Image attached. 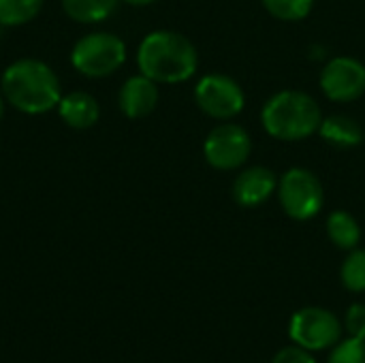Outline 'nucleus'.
<instances>
[{
  "mask_svg": "<svg viewBox=\"0 0 365 363\" xmlns=\"http://www.w3.org/2000/svg\"><path fill=\"white\" fill-rule=\"evenodd\" d=\"M160 101L158 83L145 77L143 73L130 75L118 92V107L128 120L148 118Z\"/></svg>",
  "mask_w": 365,
  "mask_h": 363,
  "instance_id": "obj_11",
  "label": "nucleus"
},
{
  "mask_svg": "<svg viewBox=\"0 0 365 363\" xmlns=\"http://www.w3.org/2000/svg\"><path fill=\"white\" fill-rule=\"evenodd\" d=\"M289 336L291 340L306 349V351H325L331 349L340 336H342V325L338 317L325 308H302L291 317L289 325Z\"/></svg>",
  "mask_w": 365,
  "mask_h": 363,
  "instance_id": "obj_8",
  "label": "nucleus"
},
{
  "mask_svg": "<svg viewBox=\"0 0 365 363\" xmlns=\"http://www.w3.org/2000/svg\"><path fill=\"white\" fill-rule=\"evenodd\" d=\"M278 180L280 178L269 167H261V165L242 167L233 180V188H231L233 201L240 208H248V210L259 208L276 195Z\"/></svg>",
  "mask_w": 365,
  "mask_h": 363,
  "instance_id": "obj_10",
  "label": "nucleus"
},
{
  "mask_svg": "<svg viewBox=\"0 0 365 363\" xmlns=\"http://www.w3.org/2000/svg\"><path fill=\"white\" fill-rule=\"evenodd\" d=\"M344 327L351 338L365 340V304H353L346 310V321Z\"/></svg>",
  "mask_w": 365,
  "mask_h": 363,
  "instance_id": "obj_20",
  "label": "nucleus"
},
{
  "mask_svg": "<svg viewBox=\"0 0 365 363\" xmlns=\"http://www.w3.org/2000/svg\"><path fill=\"white\" fill-rule=\"evenodd\" d=\"M43 4L45 0H0V26H24L41 13Z\"/></svg>",
  "mask_w": 365,
  "mask_h": 363,
  "instance_id": "obj_16",
  "label": "nucleus"
},
{
  "mask_svg": "<svg viewBox=\"0 0 365 363\" xmlns=\"http://www.w3.org/2000/svg\"><path fill=\"white\" fill-rule=\"evenodd\" d=\"M126 53V43L118 34L96 30L75 41L71 49V64L79 75L88 79H103L122 68Z\"/></svg>",
  "mask_w": 365,
  "mask_h": 363,
  "instance_id": "obj_4",
  "label": "nucleus"
},
{
  "mask_svg": "<svg viewBox=\"0 0 365 363\" xmlns=\"http://www.w3.org/2000/svg\"><path fill=\"white\" fill-rule=\"evenodd\" d=\"M4 105H6V101H4V96H2V92H0V120H2V116H4Z\"/></svg>",
  "mask_w": 365,
  "mask_h": 363,
  "instance_id": "obj_23",
  "label": "nucleus"
},
{
  "mask_svg": "<svg viewBox=\"0 0 365 363\" xmlns=\"http://www.w3.org/2000/svg\"><path fill=\"white\" fill-rule=\"evenodd\" d=\"M278 201L282 212L297 220L306 223L321 214L325 205V190L319 175L306 167H291L278 180Z\"/></svg>",
  "mask_w": 365,
  "mask_h": 363,
  "instance_id": "obj_5",
  "label": "nucleus"
},
{
  "mask_svg": "<svg viewBox=\"0 0 365 363\" xmlns=\"http://www.w3.org/2000/svg\"><path fill=\"white\" fill-rule=\"evenodd\" d=\"M0 92L6 105L19 113L43 116L58 107L62 98V83L47 62L19 58L2 71Z\"/></svg>",
  "mask_w": 365,
  "mask_h": 363,
  "instance_id": "obj_1",
  "label": "nucleus"
},
{
  "mask_svg": "<svg viewBox=\"0 0 365 363\" xmlns=\"http://www.w3.org/2000/svg\"><path fill=\"white\" fill-rule=\"evenodd\" d=\"M195 103L212 120L229 122L244 111V88L225 73H207L195 83Z\"/></svg>",
  "mask_w": 365,
  "mask_h": 363,
  "instance_id": "obj_7",
  "label": "nucleus"
},
{
  "mask_svg": "<svg viewBox=\"0 0 365 363\" xmlns=\"http://www.w3.org/2000/svg\"><path fill=\"white\" fill-rule=\"evenodd\" d=\"M122 0H60L62 11L75 24H101L107 21Z\"/></svg>",
  "mask_w": 365,
  "mask_h": 363,
  "instance_id": "obj_14",
  "label": "nucleus"
},
{
  "mask_svg": "<svg viewBox=\"0 0 365 363\" xmlns=\"http://www.w3.org/2000/svg\"><path fill=\"white\" fill-rule=\"evenodd\" d=\"M327 235L329 240L342 248V250H353L361 242V227L353 214L346 210H336L327 216Z\"/></svg>",
  "mask_w": 365,
  "mask_h": 363,
  "instance_id": "obj_15",
  "label": "nucleus"
},
{
  "mask_svg": "<svg viewBox=\"0 0 365 363\" xmlns=\"http://www.w3.org/2000/svg\"><path fill=\"white\" fill-rule=\"evenodd\" d=\"M340 280L344 289L353 293L365 291V248H353L340 267Z\"/></svg>",
  "mask_w": 365,
  "mask_h": 363,
  "instance_id": "obj_17",
  "label": "nucleus"
},
{
  "mask_svg": "<svg viewBox=\"0 0 365 363\" xmlns=\"http://www.w3.org/2000/svg\"><path fill=\"white\" fill-rule=\"evenodd\" d=\"M272 363H317V359L310 355V351L295 344V347H289V349H282L280 353H276Z\"/></svg>",
  "mask_w": 365,
  "mask_h": 363,
  "instance_id": "obj_21",
  "label": "nucleus"
},
{
  "mask_svg": "<svg viewBox=\"0 0 365 363\" xmlns=\"http://www.w3.org/2000/svg\"><path fill=\"white\" fill-rule=\"evenodd\" d=\"M252 154L250 133L235 122H220L203 141V158L216 171H240Z\"/></svg>",
  "mask_w": 365,
  "mask_h": 363,
  "instance_id": "obj_6",
  "label": "nucleus"
},
{
  "mask_svg": "<svg viewBox=\"0 0 365 363\" xmlns=\"http://www.w3.org/2000/svg\"><path fill=\"white\" fill-rule=\"evenodd\" d=\"M58 116L60 120L75 131H88L101 120V105L98 101L83 90H73L62 94L58 103Z\"/></svg>",
  "mask_w": 365,
  "mask_h": 363,
  "instance_id": "obj_12",
  "label": "nucleus"
},
{
  "mask_svg": "<svg viewBox=\"0 0 365 363\" xmlns=\"http://www.w3.org/2000/svg\"><path fill=\"white\" fill-rule=\"evenodd\" d=\"M327 363H365V340L349 338L338 344Z\"/></svg>",
  "mask_w": 365,
  "mask_h": 363,
  "instance_id": "obj_19",
  "label": "nucleus"
},
{
  "mask_svg": "<svg viewBox=\"0 0 365 363\" xmlns=\"http://www.w3.org/2000/svg\"><path fill=\"white\" fill-rule=\"evenodd\" d=\"M137 68L158 86L184 83L199 68V51L182 32L152 30L137 47Z\"/></svg>",
  "mask_w": 365,
  "mask_h": 363,
  "instance_id": "obj_2",
  "label": "nucleus"
},
{
  "mask_svg": "<svg viewBox=\"0 0 365 363\" xmlns=\"http://www.w3.org/2000/svg\"><path fill=\"white\" fill-rule=\"evenodd\" d=\"M319 86L329 101L353 103L365 94V64L353 56H336L323 66Z\"/></svg>",
  "mask_w": 365,
  "mask_h": 363,
  "instance_id": "obj_9",
  "label": "nucleus"
},
{
  "mask_svg": "<svg viewBox=\"0 0 365 363\" xmlns=\"http://www.w3.org/2000/svg\"><path fill=\"white\" fill-rule=\"evenodd\" d=\"M319 135L325 143L340 150H349L357 148L364 141V126L346 113H331L327 118L323 116Z\"/></svg>",
  "mask_w": 365,
  "mask_h": 363,
  "instance_id": "obj_13",
  "label": "nucleus"
},
{
  "mask_svg": "<svg viewBox=\"0 0 365 363\" xmlns=\"http://www.w3.org/2000/svg\"><path fill=\"white\" fill-rule=\"evenodd\" d=\"M122 2H126V4H130V6H148V4H152V2H156V0H122Z\"/></svg>",
  "mask_w": 365,
  "mask_h": 363,
  "instance_id": "obj_22",
  "label": "nucleus"
},
{
  "mask_svg": "<svg viewBox=\"0 0 365 363\" xmlns=\"http://www.w3.org/2000/svg\"><path fill=\"white\" fill-rule=\"evenodd\" d=\"M321 122V105L304 90H280L272 94L261 109L265 133L278 141H304L319 133Z\"/></svg>",
  "mask_w": 365,
  "mask_h": 363,
  "instance_id": "obj_3",
  "label": "nucleus"
},
{
  "mask_svg": "<svg viewBox=\"0 0 365 363\" xmlns=\"http://www.w3.org/2000/svg\"><path fill=\"white\" fill-rule=\"evenodd\" d=\"M261 2L265 11L280 21H302L314 9V0H261Z\"/></svg>",
  "mask_w": 365,
  "mask_h": 363,
  "instance_id": "obj_18",
  "label": "nucleus"
}]
</instances>
